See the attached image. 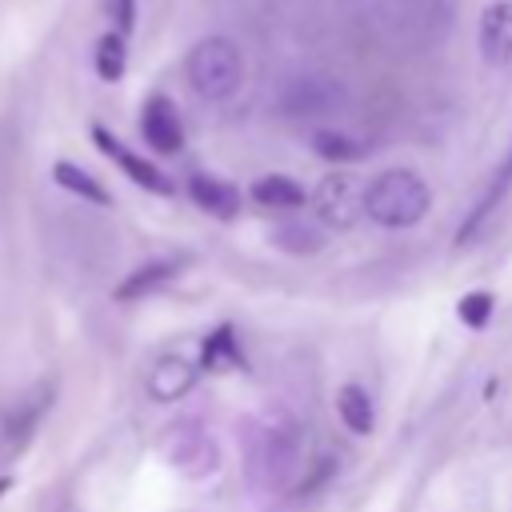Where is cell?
<instances>
[{"instance_id": "cell-14", "label": "cell", "mask_w": 512, "mask_h": 512, "mask_svg": "<svg viewBox=\"0 0 512 512\" xmlns=\"http://www.w3.org/2000/svg\"><path fill=\"white\" fill-rule=\"evenodd\" d=\"M176 272H180V264H176V260H148V264L132 268V272L116 284V292H112V296H116L120 304H132V300H140V296H148V292L164 288Z\"/></svg>"}, {"instance_id": "cell-10", "label": "cell", "mask_w": 512, "mask_h": 512, "mask_svg": "<svg viewBox=\"0 0 512 512\" xmlns=\"http://www.w3.org/2000/svg\"><path fill=\"white\" fill-rule=\"evenodd\" d=\"M508 188H512V148H508V156H504V164H500V172H496V180L488 184V192L468 208V216L460 220V228H456V244L464 248V244H472L484 228H488V220L496 216V208L504 204V196H508Z\"/></svg>"}, {"instance_id": "cell-21", "label": "cell", "mask_w": 512, "mask_h": 512, "mask_svg": "<svg viewBox=\"0 0 512 512\" xmlns=\"http://www.w3.org/2000/svg\"><path fill=\"white\" fill-rule=\"evenodd\" d=\"M276 248H284V252H296V256H304V252H320L324 248V232L320 228H312V224H280L276 228Z\"/></svg>"}, {"instance_id": "cell-8", "label": "cell", "mask_w": 512, "mask_h": 512, "mask_svg": "<svg viewBox=\"0 0 512 512\" xmlns=\"http://www.w3.org/2000/svg\"><path fill=\"white\" fill-rule=\"evenodd\" d=\"M140 136H144V144H148L152 152H160V156H172V152L184 148V124H180L176 104H172L168 96L156 92V96L144 100V108H140Z\"/></svg>"}, {"instance_id": "cell-2", "label": "cell", "mask_w": 512, "mask_h": 512, "mask_svg": "<svg viewBox=\"0 0 512 512\" xmlns=\"http://www.w3.org/2000/svg\"><path fill=\"white\" fill-rule=\"evenodd\" d=\"M184 76L192 84V92L208 104H220L228 96H236L240 80H244V56L228 36H204L188 60H184Z\"/></svg>"}, {"instance_id": "cell-13", "label": "cell", "mask_w": 512, "mask_h": 512, "mask_svg": "<svg viewBox=\"0 0 512 512\" xmlns=\"http://www.w3.org/2000/svg\"><path fill=\"white\" fill-rule=\"evenodd\" d=\"M188 196H192L196 208H204V212L216 216V220H232V216L240 212V192H236L228 180L208 176V172H196V176L188 180Z\"/></svg>"}, {"instance_id": "cell-11", "label": "cell", "mask_w": 512, "mask_h": 512, "mask_svg": "<svg viewBox=\"0 0 512 512\" xmlns=\"http://www.w3.org/2000/svg\"><path fill=\"white\" fill-rule=\"evenodd\" d=\"M480 56L496 68L512 64V0H496L480 16Z\"/></svg>"}, {"instance_id": "cell-9", "label": "cell", "mask_w": 512, "mask_h": 512, "mask_svg": "<svg viewBox=\"0 0 512 512\" xmlns=\"http://www.w3.org/2000/svg\"><path fill=\"white\" fill-rule=\"evenodd\" d=\"M312 208L324 224L332 228H348L356 224V216L364 212V192L348 180V176H324L320 188L312 192Z\"/></svg>"}, {"instance_id": "cell-7", "label": "cell", "mask_w": 512, "mask_h": 512, "mask_svg": "<svg viewBox=\"0 0 512 512\" xmlns=\"http://www.w3.org/2000/svg\"><path fill=\"white\" fill-rule=\"evenodd\" d=\"M92 140H96V148L132 180V184H140V188H148V192H156V196H168L172 192V180L156 168V164H148L144 156H136L120 136H112L104 124H92Z\"/></svg>"}, {"instance_id": "cell-20", "label": "cell", "mask_w": 512, "mask_h": 512, "mask_svg": "<svg viewBox=\"0 0 512 512\" xmlns=\"http://www.w3.org/2000/svg\"><path fill=\"white\" fill-rule=\"evenodd\" d=\"M312 148H316V156L336 160V164H344V160H364V156H368V144H360V140H352V136H344V132H316V136H312Z\"/></svg>"}, {"instance_id": "cell-12", "label": "cell", "mask_w": 512, "mask_h": 512, "mask_svg": "<svg viewBox=\"0 0 512 512\" xmlns=\"http://www.w3.org/2000/svg\"><path fill=\"white\" fill-rule=\"evenodd\" d=\"M196 384V368L184 360V356H160L144 380V392L156 400V404H172L180 396H188Z\"/></svg>"}, {"instance_id": "cell-22", "label": "cell", "mask_w": 512, "mask_h": 512, "mask_svg": "<svg viewBox=\"0 0 512 512\" xmlns=\"http://www.w3.org/2000/svg\"><path fill=\"white\" fill-rule=\"evenodd\" d=\"M492 312H496V296H492V292H464L460 304H456V316H460L468 328H484Z\"/></svg>"}, {"instance_id": "cell-1", "label": "cell", "mask_w": 512, "mask_h": 512, "mask_svg": "<svg viewBox=\"0 0 512 512\" xmlns=\"http://www.w3.org/2000/svg\"><path fill=\"white\" fill-rule=\"evenodd\" d=\"M428 208H432V188L412 168H388L372 176L364 188V216L376 220L380 228H412L428 216Z\"/></svg>"}, {"instance_id": "cell-6", "label": "cell", "mask_w": 512, "mask_h": 512, "mask_svg": "<svg viewBox=\"0 0 512 512\" xmlns=\"http://www.w3.org/2000/svg\"><path fill=\"white\" fill-rule=\"evenodd\" d=\"M380 12L396 36L436 40L448 28V4L444 0H380Z\"/></svg>"}, {"instance_id": "cell-4", "label": "cell", "mask_w": 512, "mask_h": 512, "mask_svg": "<svg viewBox=\"0 0 512 512\" xmlns=\"http://www.w3.org/2000/svg\"><path fill=\"white\" fill-rule=\"evenodd\" d=\"M52 396H56V384H52V380H40L28 396H20V400L4 412V420H0V460H4V464H12V460L32 444L40 420H44L48 408H52Z\"/></svg>"}, {"instance_id": "cell-3", "label": "cell", "mask_w": 512, "mask_h": 512, "mask_svg": "<svg viewBox=\"0 0 512 512\" xmlns=\"http://www.w3.org/2000/svg\"><path fill=\"white\" fill-rule=\"evenodd\" d=\"M300 464V428L280 416L272 420L260 436H256V448H252V476L260 488H280L288 484V476L296 472Z\"/></svg>"}, {"instance_id": "cell-15", "label": "cell", "mask_w": 512, "mask_h": 512, "mask_svg": "<svg viewBox=\"0 0 512 512\" xmlns=\"http://www.w3.org/2000/svg\"><path fill=\"white\" fill-rule=\"evenodd\" d=\"M248 192H252V200H256L260 208H300V204L308 200V192H304L292 176H284V172L256 176Z\"/></svg>"}, {"instance_id": "cell-23", "label": "cell", "mask_w": 512, "mask_h": 512, "mask_svg": "<svg viewBox=\"0 0 512 512\" xmlns=\"http://www.w3.org/2000/svg\"><path fill=\"white\" fill-rule=\"evenodd\" d=\"M108 16H112L116 32H120V36H128V32H132V24H136V0H108Z\"/></svg>"}, {"instance_id": "cell-19", "label": "cell", "mask_w": 512, "mask_h": 512, "mask_svg": "<svg viewBox=\"0 0 512 512\" xmlns=\"http://www.w3.org/2000/svg\"><path fill=\"white\" fill-rule=\"evenodd\" d=\"M204 368L212 372H228V368H244V356L236 348V336L228 324H220L208 340H204Z\"/></svg>"}, {"instance_id": "cell-17", "label": "cell", "mask_w": 512, "mask_h": 512, "mask_svg": "<svg viewBox=\"0 0 512 512\" xmlns=\"http://www.w3.org/2000/svg\"><path fill=\"white\" fill-rule=\"evenodd\" d=\"M52 180L60 184V188H68L72 196H80V200H88V204H112V192L92 176V172H84L80 164H72V160H56L52 164Z\"/></svg>"}, {"instance_id": "cell-24", "label": "cell", "mask_w": 512, "mask_h": 512, "mask_svg": "<svg viewBox=\"0 0 512 512\" xmlns=\"http://www.w3.org/2000/svg\"><path fill=\"white\" fill-rule=\"evenodd\" d=\"M8 488H12V476H0V496H4Z\"/></svg>"}, {"instance_id": "cell-18", "label": "cell", "mask_w": 512, "mask_h": 512, "mask_svg": "<svg viewBox=\"0 0 512 512\" xmlns=\"http://www.w3.org/2000/svg\"><path fill=\"white\" fill-rule=\"evenodd\" d=\"M92 64H96V76H100V80H108V84L124 80V72H128V48H124V36H120V32H104V36L96 40V56H92Z\"/></svg>"}, {"instance_id": "cell-5", "label": "cell", "mask_w": 512, "mask_h": 512, "mask_svg": "<svg viewBox=\"0 0 512 512\" xmlns=\"http://www.w3.org/2000/svg\"><path fill=\"white\" fill-rule=\"evenodd\" d=\"M276 104H280L284 116H296V120H320V116L340 112V104H344V88H340L332 76H292V80L280 88Z\"/></svg>"}, {"instance_id": "cell-16", "label": "cell", "mask_w": 512, "mask_h": 512, "mask_svg": "<svg viewBox=\"0 0 512 512\" xmlns=\"http://www.w3.org/2000/svg\"><path fill=\"white\" fill-rule=\"evenodd\" d=\"M336 416H340V424H344L348 432L368 436L372 424H376V408H372L368 388H360V384H344V388L336 392Z\"/></svg>"}]
</instances>
